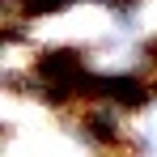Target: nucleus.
<instances>
[{
    "mask_svg": "<svg viewBox=\"0 0 157 157\" xmlns=\"http://www.w3.org/2000/svg\"><path fill=\"white\" fill-rule=\"evenodd\" d=\"M153 98H157V81L136 68H110V72H98V81H94V102H110L123 115L149 110Z\"/></svg>",
    "mask_w": 157,
    "mask_h": 157,
    "instance_id": "nucleus-1",
    "label": "nucleus"
}]
</instances>
